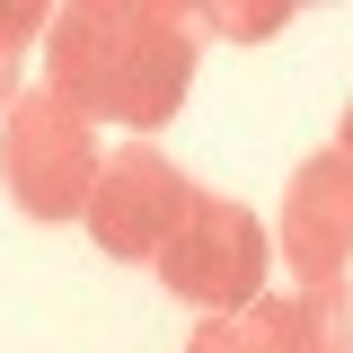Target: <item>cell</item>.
I'll list each match as a JSON object with an SVG mask.
<instances>
[{"mask_svg": "<svg viewBox=\"0 0 353 353\" xmlns=\"http://www.w3.org/2000/svg\"><path fill=\"white\" fill-rule=\"evenodd\" d=\"M194 203V185L176 176V159H159L150 141L115 150L97 168V194H88V239L115 265H159V248L176 239V221Z\"/></svg>", "mask_w": 353, "mask_h": 353, "instance_id": "277c9868", "label": "cell"}, {"mask_svg": "<svg viewBox=\"0 0 353 353\" xmlns=\"http://www.w3.org/2000/svg\"><path fill=\"white\" fill-rule=\"evenodd\" d=\"M265 230L248 203H230V194H194L185 221H176V239L159 248V283H168L185 309H212V318H239V309L265 301Z\"/></svg>", "mask_w": 353, "mask_h": 353, "instance_id": "3957f363", "label": "cell"}, {"mask_svg": "<svg viewBox=\"0 0 353 353\" xmlns=\"http://www.w3.org/2000/svg\"><path fill=\"white\" fill-rule=\"evenodd\" d=\"M194 18H203V27H230L239 44H256L265 27H283V18H292V0H265V9H221V0H212V9H194Z\"/></svg>", "mask_w": 353, "mask_h": 353, "instance_id": "ba28073f", "label": "cell"}, {"mask_svg": "<svg viewBox=\"0 0 353 353\" xmlns=\"http://www.w3.org/2000/svg\"><path fill=\"white\" fill-rule=\"evenodd\" d=\"M185 353H239V327H230V318H203V327H194V345Z\"/></svg>", "mask_w": 353, "mask_h": 353, "instance_id": "9c48e42d", "label": "cell"}, {"mask_svg": "<svg viewBox=\"0 0 353 353\" xmlns=\"http://www.w3.org/2000/svg\"><path fill=\"white\" fill-rule=\"evenodd\" d=\"M44 71H53V97L80 106L88 124H168L185 106V80H194V18L185 9H150V0H88V9H62L53 36H44Z\"/></svg>", "mask_w": 353, "mask_h": 353, "instance_id": "6da1fadb", "label": "cell"}, {"mask_svg": "<svg viewBox=\"0 0 353 353\" xmlns=\"http://www.w3.org/2000/svg\"><path fill=\"white\" fill-rule=\"evenodd\" d=\"M283 256L309 292H336L353 265V159L345 150H318L292 168V194H283Z\"/></svg>", "mask_w": 353, "mask_h": 353, "instance_id": "5b68a950", "label": "cell"}, {"mask_svg": "<svg viewBox=\"0 0 353 353\" xmlns=\"http://www.w3.org/2000/svg\"><path fill=\"white\" fill-rule=\"evenodd\" d=\"M97 132H88L80 106H62L53 88L18 97L9 124H0V176H9V203L27 221H88V194H97Z\"/></svg>", "mask_w": 353, "mask_h": 353, "instance_id": "7a4b0ae2", "label": "cell"}, {"mask_svg": "<svg viewBox=\"0 0 353 353\" xmlns=\"http://www.w3.org/2000/svg\"><path fill=\"white\" fill-rule=\"evenodd\" d=\"M336 150H345V159H353V106H345V124H336Z\"/></svg>", "mask_w": 353, "mask_h": 353, "instance_id": "30bf717a", "label": "cell"}, {"mask_svg": "<svg viewBox=\"0 0 353 353\" xmlns=\"http://www.w3.org/2000/svg\"><path fill=\"white\" fill-rule=\"evenodd\" d=\"M301 353H353V301L336 292H301Z\"/></svg>", "mask_w": 353, "mask_h": 353, "instance_id": "52a82bcc", "label": "cell"}, {"mask_svg": "<svg viewBox=\"0 0 353 353\" xmlns=\"http://www.w3.org/2000/svg\"><path fill=\"white\" fill-rule=\"evenodd\" d=\"M36 36H53V18H44L36 0H0V106H18V97H27V88H18V71H27Z\"/></svg>", "mask_w": 353, "mask_h": 353, "instance_id": "8992f818", "label": "cell"}]
</instances>
